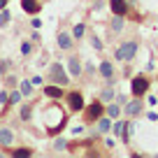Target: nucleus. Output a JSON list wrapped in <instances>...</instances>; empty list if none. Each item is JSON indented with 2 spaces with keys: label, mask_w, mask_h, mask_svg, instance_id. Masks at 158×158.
<instances>
[{
  "label": "nucleus",
  "mask_w": 158,
  "mask_h": 158,
  "mask_svg": "<svg viewBox=\"0 0 158 158\" xmlns=\"http://www.w3.org/2000/svg\"><path fill=\"white\" fill-rule=\"evenodd\" d=\"M135 54H137V42L130 40V42H123V44L118 47L114 56H116V60H133Z\"/></svg>",
  "instance_id": "1"
},
{
  "label": "nucleus",
  "mask_w": 158,
  "mask_h": 158,
  "mask_svg": "<svg viewBox=\"0 0 158 158\" xmlns=\"http://www.w3.org/2000/svg\"><path fill=\"white\" fill-rule=\"evenodd\" d=\"M49 77H51V81H54V84H58V86H68V81H70L60 63H54V65L49 68Z\"/></svg>",
  "instance_id": "2"
},
{
  "label": "nucleus",
  "mask_w": 158,
  "mask_h": 158,
  "mask_svg": "<svg viewBox=\"0 0 158 158\" xmlns=\"http://www.w3.org/2000/svg\"><path fill=\"white\" fill-rule=\"evenodd\" d=\"M102 112H105V109H102V105H100L98 100H95L93 105H89V107H84V118H86V121H89V123H91V121H98V118L102 116Z\"/></svg>",
  "instance_id": "3"
},
{
  "label": "nucleus",
  "mask_w": 158,
  "mask_h": 158,
  "mask_svg": "<svg viewBox=\"0 0 158 158\" xmlns=\"http://www.w3.org/2000/svg\"><path fill=\"white\" fill-rule=\"evenodd\" d=\"M68 107L72 112H84V95L79 93V91H72L68 95Z\"/></svg>",
  "instance_id": "4"
},
{
  "label": "nucleus",
  "mask_w": 158,
  "mask_h": 158,
  "mask_svg": "<svg viewBox=\"0 0 158 158\" xmlns=\"http://www.w3.org/2000/svg\"><path fill=\"white\" fill-rule=\"evenodd\" d=\"M130 91H133L135 95H144L149 91V79L147 77H135L133 84H130Z\"/></svg>",
  "instance_id": "5"
},
{
  "label": "nucleus",
  "mask_w": 158,
  "mask_h": 158,
  "mask_svg": "<svg viewBox=\"0 0 158 158\" xmlns=\"http://www.w3.org/2000/svg\"><path fill=\"white\" fill-rule=\"evenodd\" d=\"M109 7H112L114 14H121V16L128 14V2L126 0H109Z\"/></svg>",
  "instance_id": "6"
},
{
  "label": "nucleus",
  "mask_w": 158,
  "mask_h": 158,
  "mask_svg": "<svg viewBox=\"0 0 158 158\" xmlns=\"http://www.w3.org/2000/svg\"><path fill=\"white\" fill-rule=\"evenodd\" d=\"M21 10L28 12V14H37L42 10V5H40L37 0H21Z\"/></svg>",
  "instance_id": "7"
},
{
  "label": "nucleus",
  "mask_w": 158,
  "mask_h": 158,
  "mask_svg": "<svg viewBox=\"0 0 158 158\" xmlns=\"http://www.w3.org/2000/svg\"><path fill=\"white\" fill-rule=\"evenodd\" d=\"M56 42H58V47H60V49H65V51H70V49H72V37H70L68 33H58Z\"/></svg>",
  "instance_id": "8"
},
{
  "label": "nucleus",
  "mask_w": 158,
  "mask_h": 158,
  "mask_svg": "<svg viewBox=\"0 0 158 158\" xmlns=\"http://www.w3.org/2000/svg\"><path fill=\"white\" fill-rule=\"evenodd\" d=\"M128 116H137L139 112H142V102L139 100H133V102H126V109H123Z\"/></svg>",
  "instance_id": "9"
},
{
  "label": "nucleus",
  "mask_w": 158,
  "mask_h": 158,
  "mask_svg": "<svg viewBox=\"0 0 158 158\" xmlns=\"http://www.w3.org/2000/svg\"><path fill=\"white\" fill-rule=\"evenodd\" d=\"M12 139H14V135L10 128H0V147H10Z\"/></svg>",
  "instance_id": "10"
},
{
  "label": "nucleus",
  "mask_w": 158,
  "mask_h": 158,
  "mask_svg": "<svg viewBox=\"0 0 158 158\" xmlns=\"http://www.w3.org/2000/svg\"><path fill=\"white\" fill-rule=\"evenodd\" d=\"M98 70H100V74H102L105 79H112V77H114V68H112V63H109V60H102Z\"/></svg>",
  "instance_id": "11"
},
{
  "label": "nucleus",
  "mask_w": 158,
  "mask_h": 158,
  "mask_svg": "<svg viewBox=\"0 0 158 158\" xmlns=\"http://www.w3.org/2000/svg\"><path fill=\"white\" fill-rule=\"evenodd\" d=\"M126 126H128V123H123V121H118V118H116V123L112 126L114 135H116V137H123V139H126ZM126 142H128V139H126Z\"/></svg>",
  "instance_id": "12"
},
{
  "label": "nucleus",
  "mask_w": 158,
  "mask_h": 158,
  "mask_svg": "<svg viewBox=\"0 0 158 158\" xmlns=\"http://www.w3.org/2000/svg\"><path fill=\"white\" fill-rule=\"evenodd\" d=\"M105 112H107V116H109V118H118L123 109H121V105H118V102H112L107 109H105Z\"/></svg>",
  "instance_id": "13"
},
{
  "label": "nucleus",
  "mask_w": 158,
  "mask_h": 158,
  "mask_svg": "<svg viewBox=\"0 0 158 158\" xmlns=\"http://www.w3.org/2000/svg\"><path fill=\"white\" fill-rule=\"evenodd\" d=\"M44 93L47 95H49V98H60V95H63V91H60V86L58 84H51V86H47V89H44Z\"/></svg>",
  "instance_id": "14"
},
{
  "label": "nucleus",
  "mask_w": 158,
  "mask_h": 158,
  "mask_svg": "<svg viewBox=\"0 0 158 158\" xmlns=\"http://www.w3.org/2000/svg\"><path fill=\"white\" fill-rule=\"evenodd\" d=\"M68 68H70V72H72L74 77H79V74H81V63H79V58H70Z\"/></svg>",
  "instance_id": "15"
},
{
  "label": "nucleus",
  "mask_w": 158,
  "mask_h": 158,
  "mask_svg": "<svg viewBox=\"0 0 158 158\" xmlns=\"http://www.w3.org/2000/svg\"><path fill=\"white\" fill-rule=\"evenodd\" d=\"M109 130H112V123H109V118L100 116V118H98V133H109Z\"/></svg>",
  "instance_id": "16"
},
{
  "label": "nucleus",
  "mask_w": 158,
  "mask_h": 158,
  "mask_svg": "<svg viewBox=\"0 0 158 158\" xmlns=\"http://www.w3.org/2000/svg\"><path fill=\"white\" fill-rule=\"evenodd\" d=\"M121 28H123V16H121V14H114V19H112V30L121 33Z\"/></svg>",
  "instance_id": "17"
},
{
  "label": "nucleus",
  "mask_w": 158,
  "mask_h": 158,
  "mask_svg": "<svg viewBox=\"0 0 158 158\" xmlns=\"http://www.w3.org/2000/svg\"><path fill=\"white\" fill-rule=\"evenodd\" d=\"M21 93H23V95H30V93H33V81H28V79H26V81H21Z\"/></svg>",
  "instance_id": "18"
},
{
  "label": "nucleus",
  "mask_w": 158,
  "mask_h": 158,
  "mask_svg": "<svg viewBox=\"0 0 158 158\" xmlns=\"http://www.w3.org/2000/svg\"><path fill=\"white\" fill-rule=\"evenodd\" d=\"M100 100H107V102L114 100V89H105L102 93H100Z\"/></svg>",
  "instance_id": "19"
},
{
  "label": "nucleus",
  "mask_w": 158,
  "mask_h": 158,
  "mask_svg": "<svg viewBox=\"0 0 158 158\" xmlns=\"http://www.w3.org/2000/svg\"><path fill=\"white\" fill-rule=\"evenodd\" d=\"M30 109H33V107H28V105H23V107L19 109V114H21V118H23V121H28V118H30Z\"/></svg>",
  "instance_id": "20"
},
{
  "label": "nucleus",
  "mask_w": 158,
  "mask_h": 158,
  "mask_svg": "<svg viewBox=\"0 0 158 158\" xmlns=\"http://www.w3.org/2000/svg\"><path fill=\"white\" fill-rule=\"evenodd\" d=\"M10 19H12V14H10V12H0V26H7V23H10Z\"/></svg>",
  "instance_id": "21"
},
{
  "label": "nucleus",
  "mask_w": 158,
  "mask_h": 158,
  "mask_svg": "<svg viewBox=\"0 0 158 158\" xmlns=\"http://www.w3.org/2000/svg\"><path fill=\"white\" fill-rule=\"evenodd\" d=\"M84 30H86V28H84V23H77V26H74V30H72V35L79 40L81 35H84Z\"/></svg>",
  "instance_id": "22"
},
{
  "label": "nucleus",
  "mask_w": 158,
  "mask_h": 158,
  "mask_svg": "<svg viewBox=\"0 0 158 158\" xmlns=\"http://www.w3.org/2000/svg\"><path fill=\"white\" fill-rule=\"evenodd\" d=\"M14 156H33V149H16Z\"/></svg>",
  "instance_id": "23"
},
{
  "label": "nucleus",
  "mask_w": 158,
  "mask_h": 158,
  "mask_svg": "<svg viewBox=\"0 0 158 158\" xmlns=\"http://www.w3.org/2000/svg\"><path fill=\"white\" fill-rule=\"evenodd\" d=\"M30 49H33V44H30V42H23V44H21V54H23V56H28Z\"/></svg>",
  "instance_id": "24"
},
{
  "label": "nucleus",
  "mask_w": 158,
  "mask_h": 158,
  "mask_svg": "<svg viewBox=\"0 0 158 158\" xmlns=\"http://www.w3.org/2000/svg\"><path fill=\"white\" fill-rule=\"evenodd\" d=\"M19 100H21V91H14V93L10 95V102H12V105H16Z\"/></svg>",
  "instance_id": "25"
},
{
  "label": "nucleus",
  "mask_w": 158,
  "mask_h": 158,
  "mask_svg": "<svg viewBox=\"0 0 158 158\" xmlns=\"http://www.w3.org/2000/svg\"><path fill=\"white\" fill-rule=\"evenodd\" d=\"M54 149H56V151H60V149H65V139H63V137H58V139H56V142H54Z\"/></svg>",
  "instance_id": "26"
},
{
  "label": "nucleus",
  "mask_w": 158,
  "mask_h": 158,
  "mask_svg": "<svg viewBox=\"0 0 158 158\" xmlns=\"http://www.w3.org/2000/svg\"><path fill=\"white\" fill-rule=\"evenodd\" d=\"M7 68H10V63H7V60H0V74H5Z\"/></svg>",
  "instance_id": "27"
},
{
  "label": "nucleus",
  "mask_w": 158,
  "mask_h": 158,
  "mask_svg": "<svg viewBox=\"0 0 158 158\" xmlns=\"http://www.w3.org/2000/svg\"><path fill=\"white\" fill-rule=\"evenodd\" d=\"M93 47H95V49H98V51H100V49H102V42H100V40H98V37H93Z\"/></svg>",
  "instance_id": "28"
},
{
  "label": "nucleus",
  "mask_w": 158,
  "mask_h": 158,
  "mask_svg": "<svg viewBox=\"0 0 158 158\" xmlns=\"http://www.w3.org/2000/svg\"><path fill=\"white\" fill-rule=\"evenodd\" d=\"M7 100H10V98H7V93L2 91V93H0V102H7Z\"/></svg>",
  "instance_id": "29"
},
{
  "label": "nucleus",
  "mask_w": 158,
  "mask_h": 158,
  "mask_svg": "<svg viewBox=\"0 0 158 158\" xmlns=\"http://www.w3.org/2000/svg\"><path fill=\"white\" fill-rule=\"evenodd\" d=\"M7 2H10V0H0V10H2V7H5Z\"/></svg>",
  "instance_id": "30"
}]
</instances>
